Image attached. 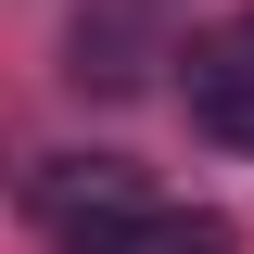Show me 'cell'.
I'll return each mask as SVG.
<instances>
[{
  "label": "cell",
  "mask_w": 254,
  "mask_h": 254,
  "mask_svg": "<svg viewBox=\"0 0 254 254\" xmlns=\"http://www.w3.org/2000/svg\"><path fill=\"white\" fill-rule=\"evenodd\" d=\"M190 115L216 127V140H254V51L242 38H216V51L190 64Z\"/></svg>",
  "instance_id": "obj_2"
},
{
  "label": "cell",
  "mask_w": 254,
  "mask_h": 254,
  "mask_svg": "<svg viewBox=\"0 0 254 254\" xmlns=\"http://www.w3.org/2000/svg\"><path fill=\"white\" fill-rule=\"evenodd\" d=\"M38 216L51 229H76V242H115L127 216H153V190H140V165H115V153H76V165H51V178H38Z\"/></svg>",
  "instance_id": "obj_1"
},
{
  "label": "cell",
  "mask_w": 254,
  "mask_h": 254,
  "mask_svg": "<svg viewBox=\"0 0 254 254\" xmlns=\"http://www.w3.org/2000/svg\"><path fill=\"white\" fill-rule=\"evenodd\" d=\"M242 51H254V26H242Z\"/></svg>",
  "instance_id": "obj_3"
}]
</instances>
